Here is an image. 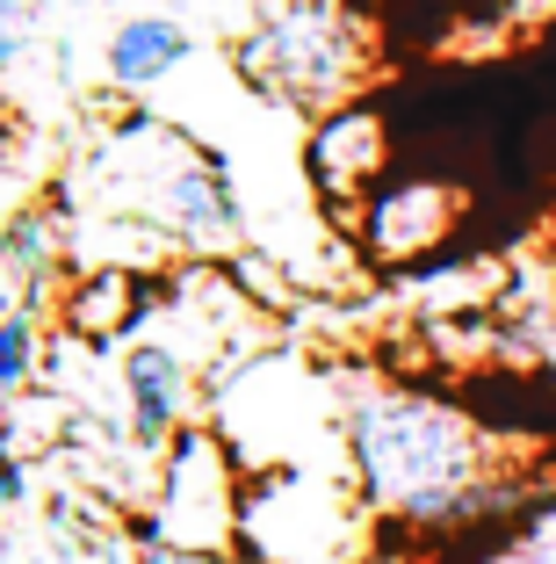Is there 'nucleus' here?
I'll return each instance as SVG.
<instances>
[{
	"label": "nucleus",
	"instance_id": "1",
	"mask_svg": "<svg viewBox=\"0 0 556 564\" xmlns=\"http://www.w3.org/2000/svg\"><path fill=\"white\" fill-rule=\"evenodd\" d=\"M347 464L383 521L426 535L477 529L527 492L484 420L434 391H361L347 405Z\"/></svg>",
	"mask_w": 556,
	"mask_h": 564
},
{
	"label": "nucleus",
	"instance_id": "2",
	"mask_svg": "<svg viewBox=\"0 0 556 564\" xmlns=\"http://www.w3.org/2000/svg\"><path fill=\"white\" fill-rule=\"evenodd\" d=\"M383 66V36L355 0H268L231 36V73L261 101L296 109L304 123L369 95Z\"/></svg>",
	"mask_w": 556,
	"mask_h": 564
},
{
	"label": "nucleus",
	"instance_id": "3",
	"mask_svg": "<svg viewBox=\"0 0 556 564\" xmlns=\"http://www.w3.org/2000/svg\"><path fill=\"white\" fill-rule=\"evenodd\" d=\"M152 529L174 550H217L231 535V464L225 442L203 427H181L160 448V499H152Z\"/></svg>",
	"mask_w": 556,
	"mask_h": 564
},
{
	"label": "nucleus",
	"instance_id": "4",
	"mask_svg": "<svg viewBox=\"0 0 556 564\" xmlns=\"http://www.w3.org/2000/svg\"><path fill=\"white\" fill-rule=\"evenodd\" d=\"M304 174H312L318 203L332 217H355L377 196L391 182V123H383L377 101L361 95L347 109H332V117H318L312 138H304Z\"/></svg>",
	"mask_w": 556,
	"mask_h": 564
},
{
	"label": "nucleus",
	"instance_id": "5",
	"mask_svg": "<svg viewBox=\"0 0 556 564\" xmlns=\"http://www.w3.org/2000/svg\"><path fill=\"white\" fill-rule=\"evenodd\" d=\"M347 225L361 232V253L377 268H412L462 225V188L441 174H391Z\"/></svg>",
	"mask_w": 556,
	"mask_h": 564
},
{
	"label": "nucleus",
	"instance_id": "6",
	"mask_svg": "<svg viewBox=\"0 0 556 564\" xmlns=\"http://www.w3.org/2000/svg\"><path fill=\"white\" fill-rule=\"evenodd\" d=\"M145 210L181 247H231L239 239V196H231V174L217 166V152H181L174 166H160L145 182Z\"/></svg>",
	"mask_w": 556,
	"mask_h": 564
},
{
	"label": "nucleus",
	"instance_id": "7",
	"mask_svg": "<svg viewBox=\"0 0 556 564\" xmlns=\"http://www.w3.org/2000/svg\"><path fill=\"white\" fill-rule=\"evenodd\" d=\"M123 413H131V442L160 456L188 427V362L160 340H131L123 348Z\"/></svg>",
	"mask_w": 556,
	"mask_h": 564
},
{
	"label": "nucleus",
	"instance_id": "8",
	"mask_svg": "<svg viewBox=\"0 0 556 564\" xmlns=\"http://www.w3.org/2000/svg\"><path fill=\"white\" fill-rule=\"evenodd\" d=\"M188 51H196V36L181 30L174 15H131L123 30L109 36V87H123V95H145V87L174 80L181 66H188Z\"/></svg>",
	"mask_w": 556,
	"mask_h": 564
},
{
	"label": "nucleus",
	"instance_id": "9",
	"mask_svg": "<svg viewBox=\"0 0 556 564\" xmlns=\"http://www.w3.org/2000/svg\"><path fill=\"white\" fill-rule=\"evenodd\" d=\"M58 261V225L44 210H22L8 232H0V290H36Z\"/></svg>",
	"mask_w": 556,
	"mask_h": 564
},
{
	"label": "nucleus",
	"instance_id": "10",
	"mask_svg": "<svg viewBox=\"0 0 556 564\" xmlns=\"http://www.w3.org/2000/svg\"><path fill=\"white\" fill-rule=\"evenodd\" d=\"M73 318H80V333H95V340H116V333L138 318V282L131 275H95V282H80Z\"/></svg>",
	"mask_w": 556,
	"mask_h": 564
},
{
	"label": "nucleus",
	"instance_id": "11",
	"mask_svg": "<svg viewBox=\"0 0 556 564\" xmlns=\"http://www.w3.org/2000/svg\"><path fill=\"white\" fill-rule=\"evenodd\" d=\"M36 355H44V326H36V312H30V304H8V312H0V399L36 383Z\"/></svg>",
	"mask_w": 556,
	"mask_h": 564
},
{
	"label": "nucleus",
	"instance_id": "12",
	"mask_svg": "<svg viewBox=\"0 0 556 564\" xmlns=\"http://www.w3.org/2000/svg\"><path fill=\"white\" fill-rule=\"evenodd\" d=\"M22 58H30V15H22V0H0V73Z\"/></svg>",
	"mask_w": 556,
	"mask_h": 564
},
{
	"label": "nucleus",
	"instance_id": "13",
	"mask_svg": "<svg viewBox=\"0 0 556 564\" xmlns=\"http://www.w3.org/2000/svg\"><path fill=\"white\" fill-rule=\"evenodd\" d=\"M470 15H491V22H513V30H527V22H542L556 8V0H462Z\"/></svg>",
	"mask_w": 556,
	"mask_h": 564
},
{
	"label": "nucleus",
	"instance_id": "14",
	"mask_svg": "<svg viewBox=\"0 0 556 564\" xmlns=\"http://www.w3.org/2000/svg\"><path fill=\"white\" fill-rule=\"evenodd\" d=\"M22 499H30V464L0 442V514H8V507H22Z\"/></svg>",
	"mask_w": 556,
	"mask_h": 564
},
{
	"label": "nucleus",
	"instance_id": "15",
	"mask_svg": "<svg viewBox=\"0 0 556 564\" xmlns=\"http://www.w3.org/2000/svg\"><path fill=\"white\" fill-rule=\"evenodd\" d=\"M0 442H8V399H0Z\"/></svg>",
	"mask_w": 556,
	"mask_h": 564
}]
</instances>
